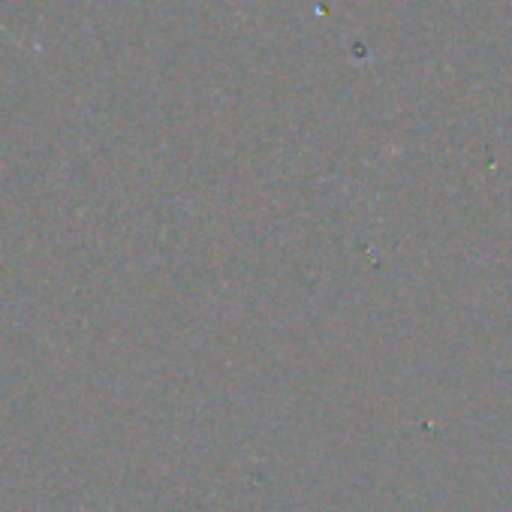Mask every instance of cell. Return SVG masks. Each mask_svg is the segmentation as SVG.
I'll use <instances>...</instances> for the list:
<instances>
[{
  "mask_svg": "<svg viewBox=\"0 0 512 512\" xmlns=\"http://www.w3.org/2000/svg\"><path fill=\"white\" fill-rule=\"evenodd\" d=\"M0 31H4V34H7V28H4V25H0Z\"/></svg>",
  "mask_w": 512,
  "mask_h": 512,
  "instance_id": "cell-1",
  "label": "cell"
}]
</instances>
